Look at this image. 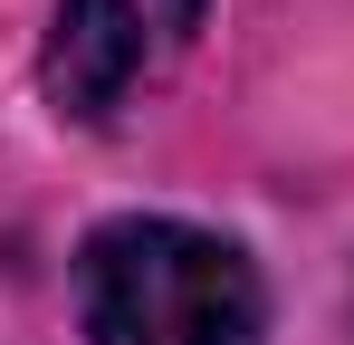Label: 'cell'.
I'll return each mask as SVG.
<instances>
[{
  "label": "cell",
  "mask_w": 354,
  "mask_h": 345,
  "mask_svg": "<svg viewBox=\"0 0 354 345\" xmlns=\"http://www.w3.org/2000/svg\"><path fill=\"white\" fill-rule=\"evenodd\" d=\"M77 326L86 345H268V288L239 240L124 211L77 249Z\"/></svg>",
  "instance_id": "6da1fadb"
},
{
  "label": "cell",
  "mask_w": 354,
  "mask_h": 345,
  "mask_svg": "<svg viewBox=\"0 0 354 345\" xmlns=\"http://www.w3.org/2000/svg\"><path fill=\"white\" fill-rule=\"evenodd\" d=\"M192 29H201V0H58L39 48V96L67 125H115L144 87L173 77Z\"/></svg>",
  "instance_id": "7a4b0ae2"
}]
</instances>
